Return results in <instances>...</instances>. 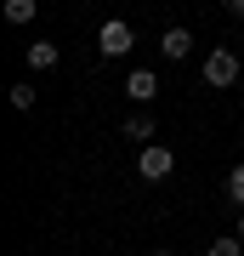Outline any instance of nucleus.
Instances as JSON below:
<instances>
[{
  "instance_id": "obj_1",
  "label": "nucleus",
  "mask_w": 244,
  "mask_h": 256,
  "mask_svg": "<svg viewBox=\"0 0 244 256\" xmlns=\"http://www.w3.org/2000/svg\"><path fill=\"white\" fill-rule=\"evenodd\" d=\"M171 171H176V154H171V148L142 142V154H136V176H142V182H165Z\"/></svg>"
},
{
  "instance_id": "obj_2",
  "label": "nucleus",
  "mask_w": 244,
  "mask_h": 256,
  "mask_svg": "<svg viewBox=\"0 0 244 256\" xmlns=\"http://www.w3.org/2000/svg\"><path fill=\"white\" fill-rule=\"evenodd\" d=\"M131 46H136L131 23H119V18H114V23H102V28H97V52H102V57H125Z\"/></svg>"
},
{
  "instance_id": "obj_3",
  "label": "nucleus",
  "mask_w": 244,
  "mask_h": 256,
  "mask_svg": "<svg viewBox=\"0 0 244 256\" xmlns=\"http://www.w3.org/2000/svg\"><path fill=\"white\" fill-rule=\"evenodd\" d=\"M233 80H239V57H233V52H210V57H205V86L227 92Z\"/></svg>"
},
{
  "instance_id": "obj_4",
  "label": "nucleus",
  "mask_w": 244,
  "mask_h": 256,
  "mask_svg": "<svg viewBox=\"0 0 244 256\" xmlns=\"http://www.w3.org/2000/svg\"><path fill=\"white\" fill-rule=\"evenodd\" d=\"M154 92H159V74H154V68H131L125 97H136V102H154Z\"/></svg>"
},
{
  "instance_id": "obj_5",
  "label": "nucleus",
  "mask_w": 244,
  "mask_h": 256,
  "mask_svg": "<svg viewBox=\"0 0 244 256\" xmlns=\"http://www.w3.org/2000/svg\"><path fill=\"white\" fill-rule=\"evenodd\" d=\"M57 63H63V52H57L51 40H28V68H34V74L40 68H57Z\"/></svg>"
},
{
  "instance_id": "obj_6",
  "label": "nucleus",
  "mask_w": 244,
  "mask_h": 256,
  "mask_svg": "<svg viewBox=\"0 0 244 256\" xmlns=\"http://www.w3.org/2000/svg\"><path fill=\"white\" fill-rule=\"evenodd\" d=\"M159 52H165V57H188V52H193V34H188V28H176V23H171V28L159 34Z\"/></svg>"
},
{
  "instance_id": "obj_7",
  "label": "nucleus",
  "mask_w": 244,
  "mask_h": 256,
  "mask_svg": "<svg viewBox=\"0 0 244 256\" xmlns=\"http://www.w3.org/2000/svg\"><path fill=\"white\" fill-rule=\"evenodd\" d=\"M125 137L131 142H154V120H148V114H131L125 120Z\"/></svg>"
},
{
  "instance_id": "obj_8",
  "label": "nucleus",
  "mask_w": 244,
  "mask_h": 256,
  "mask_svg": "<svg viewBox=\"0 0 244 256\" xmlns=\"http://www.w3.org/2000/svg\"><path fill=\"white\" fill-rule=\"evenodd\" d=\"M40 0H6V23H34Z\"/></svg>"
},
{
  "instance_id": "obj_9",
  "label": "nucleus",
  "mask_w": 244,
  "mask_h": 256,
  "mask_svg": "<svg viewBox=\"0 0 244 256\" xmlns=\"http://www.w3.org/2000/svg\"><path fill=\"white\" fill-rule=\"evenodd\" d=\"M239 250H244V239H239V234H222V239H216V245H210L205 256H239Z\"/></svg>"
},
{
  "instance_id": "obj_10",
  "label": "nucleus",
  "mask_w": 244,
  "mask_h": 256,
  "mask_svg": "<svg viewBox=\"0 0 244 256\" xmlns=\"http://www.w3.org/2000/svg\"><path fill=\"white\" fill-rule=\"evenodd\" d=\"M227 200L244 205V165H233V171H227Z\"/></svg>"
},
{
  "instance_id": "obj_11",
  "label": "nucleus",
  "mask_w": 244,
  "mask_h": 256,
  "mask_svg": "<svg viewBox=\"0 0 244 256\" xmlns=\"http://www.w3.org/2000/svg\"><path fill=\"white\" fill-rule=\"evenodd\" d=\"M11 108H34V86H11Z\"/></svg>"
},
{
  "instance_id": "obj_12",
  "label": "nucleus",
  "mask_w": 244,
  "mask_h": 256,
  "mask_svg": "<svg viewBox=\"0 0 244 256\" xmlns=\"http://www.w3.org/2000/svg\"><path fill=\"white\" fill-rule=\"evenodd\" d=\"M227 12H239V18H244V0H227Z\"/></svg>"
},
{
  "instance_id": "obj_13",
  "label": "nucleus",
  "mask_w": 244,
  "mask_h": 256,
  "mask_svg": "<svg viewBox=\"0 0 244 256\" xmlns=\"http://www.w3.org/2000/svg\"><path fill=\"white\" fill-rule=\"evenodd\" d=\"M154 256H176V250H154Z\"/></svg>"
},
{
  "instance_id": "obj_14",
  "label": "nucleus",
  "mask_w": 244,
  "mask_h": 256,
  "mask_svg": "<svg viewBox=\"0 0 244 256\" xmlns=\"http://www.w3.org/2000/svg\"><path fill=\"white\" fill-rule=\"evenodd\" d=\"M239 239H244V216H239Z\"/></svg>"
}]
</instances>
